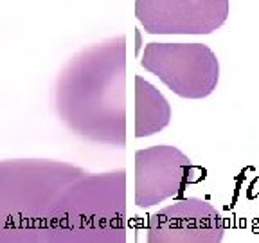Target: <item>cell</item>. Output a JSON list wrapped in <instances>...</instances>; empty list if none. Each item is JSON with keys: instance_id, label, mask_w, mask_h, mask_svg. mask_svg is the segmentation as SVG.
<instances>
[{"instance_id": "8", "label": "cell", "mask_w": 259, "mask_h": 243, "mask_svg": "<svg viewBox=\"0 0 259 243\" xmlns=\"http://www.w3.org/2000/svg\"><path fill=\"white\" fill-rule=\"evenodd\" d=\"M169 123L171 106L167 99L150 81L135 76V137H151Z\"/></svg>"}, {"instance_id": "4", "label": "cell", "mask_w": 259, "mask_h": 243, "mask_svg": "<svg viewBox=\"0 0 259 243\" xmlns=\"http://www.w3.org/2000/svg\"><path fill=\"white\" fill-rule=\"evenodd\" d=\"M141 65L177 96L202 99L214 92L220 61L205 44H148Z\"/></svg>"}, {"instance_id": "1", "label": "cell", "mask_w": 259, "mask_h": 243, "mask_svg": "<svg viewBox=\"0 0 259 243\" xmlns=\"http://www.w3.org/2000/svg\"><path fill=\"white\" fill-rule=\"evenodd\" d=\"M60 121L77 137L126 146V36L119 34L74 54L54 87Z\"/></svg>"}, {"instance_id": "5", "label": "cell", "mask_w": 259, "mask_h": 243, "mask_svg": "<svg viewBox=\"0 0 259 243\" xmlns=\"http://www.w3.org/2000/svg\"><path fill=\"white\" fill-rule=\"evenodd\" d=\"M202 177L191 158L175 146L158 144L139 150L135 153V204L151 207L180 196Z\"/></svg>"}, {"instance_id": "3", "label": "cell", "mask_w": 259, "mask_h": 243, "mask_svg": "<svg viewBox=\"0 0 259 243\" xmlns=\"http://www.w3.org/2000/svg\"><path fill=\"white\" fill-rule=\"evenodd\" d=\"M126 171L77 175L51 218L47 243H124Z\"/></svg>"}, {"instance_id": "7", "label": "cell", "mask_w": 259, "mask_h": 243, "mask_svg": "<svg viewBox=\"0 0 259 243\" xmlns=\"http://www.w3.org/2000/svg\"><path fill=\"white\" fill-rule=\"evenodd\" d=\"M223 232L225 222L220 211L194 196L177 200L148 220L150 243H220Z\"/></svg>"}, {"instance_id": "2", "label": "cell", "mask_w": 259, "mask_h": 243, "mask_svg": "<svg viewBox=\"0 0 259 243\" xmlns=\"http://www.w3.org/2000/svg\"><path fill=\"white\" fill-rule=\"evenodd\" d=\"M81 173L60 160H0V243H47L61 194Z\"/></svg>"}, {"instance_id": "6", "label": "cell", "mask_w": 259, "mask_h": 243, "mask_svg": "<svg viewBox=\"0 0 259 243\" xmlns=\"http://www.w3.org/2000/svg\"><path fill=\"white\" fill-rule=\"evenodd\" d=\"M229 8V0H135V16L150 34H210Z\"/></svg>"}]
</instances>
